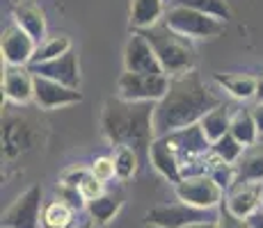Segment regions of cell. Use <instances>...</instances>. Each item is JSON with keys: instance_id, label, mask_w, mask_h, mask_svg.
<instances>
[{"instance_id": "16", "label": "cell", "mask_w": 263, "mask_h": 228, "mask_svg": "<svg viewBox=\"0 0 263 228\" xmlns=\"http://www.w3.org/2000/svg\"><path fill=\"white\" fill-rule=\"evenodd\" d=\"M3 91L5 98L12 103H28L34 98V73L30 67H12L7 64L3 75Z\"/></svg>"}, {"instance_id": "1", "label": "cell", "mask_w": 263, "mask_h": 228, "mask_svg": "<svg viewBox=\"0 0 263 228\" xmlns=\"http://www.w3.org/2000/svg\"><path fill=\"white\" fill-rule=\"evenodd\" d=\"M217 105H222V100L215 94H211L195 69L188 73L174 75L170 78L167 94L156 103L154 135L165 137L174 130L199 123Z\"/></svg>"}, {"instance_id": "26", "label": "cell", "mask_w": 263, "mask_h": 228, "mask_svg": "<svg viewBox=\"0 0 263 228\" xmlns=\"http://www.w3.org/2000/svg\"><path fill=\"white\" fill-rule=\"evenodd\" d=\"M69 50H71V42H69L67 37H50V39H46V42H42L37 46L32 59H30V64L50 62V59H55V57H62V55L69 53Z\"/></svg>"}, {"instance_id": "19", "label": "cell", "mask_w": 263, "mask_h": 228, "mask_svg": "<svg viewBox=\"0 0 263 228\" xmlns=\"http://www.w3.org/2000/svg\"><path fill=\"white\" fill-rule=\"evenodd\" d=\"M234 114H236V112H234V108H231V105L222 103V105H217L215 110H211V112L199 121L201 130H204V135L211 139V144H213V141H217L220 137H224V135L231 130V121H234Z\"/></svg>"}, {"instance_id": "17", "label": "cell", "mask_w": 263, "mask_h": 228, "mask_svg": "<svg viewBox=\"0 0 263 228\" xmlns=\"http://www.w3.org/2000/svg\"><path fill=\"white\" fill-rule=\"evenodd\" d=\"M14 23L21 25L25 32L37 42V46L42 42H46V16H44L42 7L32 0H23L14 7Z\"/></svg>"}, {"instance_id": "5", "label": "cell", "mask_w": 263, "mask_h": 228, "mask_svg": "<svg viewBox=\"0 0 263 228\" xmlns=\"http://www.w3.org/2000/svg\"><path fill=\"white\" fill-rule=\"evenodd\" d=\"M217 219L215 210H204V208L188 205L183 201L170 205L151 208L146 212V224L154 228H185L197 221H213Z\"/></svg>"}, {"instance_id": "3", "label": "cell", "mask_w": 263, "mask_h": 228, "mask_svg": "<svg viewBox=\"0 0 263 228\" xmlns=\"http://www.w3.org/2000/svg\"><path fill=\"white\" fill-rule=\"evenodd\" d=\"M138 32H142L146 37V42L151 44V48L156 50L160 64H163V71L170 78L188 73V71L195 69L197 57H195V48H192L188 37L174 32L165 23H156L151 28L138 30Z\"/></svg>"}, {"instance_id": "6", "label": "cell", "mask_w": 263, "mask_h": 228, "mask_svg": "<svg viewBox=\"0 0 263 228\" xmlns=\"http://www.w3.org/2000/svg\"><path fill=\"white\" fill-rule=\"evenodd\" d=\"M170 89V75L151 73H121L117 82V96L124 100H154L158 103Z\"/></svg>"}, {"instance_id": "15", "label": "cell", "mask_w": 263, "mask_h": 228, "mask_svg": "<svg viewBox=\"0 0 263 228\" xmlns=\"http://www.w3.org/2000/svg\"><path fill=\"white\" fill-rule=\"evenodd\" d=\"M149 160H151V164H154V169L158 171L165 180L174 182V185L183 180V176H181V158H179V153L172 149L167 137H156L149 149Z\"/></svg>"}, {"instance_id": "2", "label": "cell", "mask_w": 263, "mask_h": 228, "mask_svg": "<svg viewBox=\"0 0 263 228\" xmlns=\"http://www.w3.org/2000/svg\"><path fill=\"white\" fill-rule=\"evenodd\" d=\"M154 100H124L108 98L103 105V135L112 146H130L140 153V158H149V149L154 144Z\"/></svg>"}, {"instance_id": "8", "label": "cell", "mask_w": 263, "mask_h": 228, "mask_svg": "<svg viewBox=\"0 0 263 228\" xmlns=\"http://www.w3.org/2000/svg\"><path fill=\"white\" fill-rule=\"evenodd\" d=\"M42 215V187L25 190L3 215V228H39Z\"/></svg>"}, {"instance_id": "33", "label": "cell", "mask_w": 263, "mask_h": 228, "mask_svg": "<svg viewBox=\"0 0 263 228\" xmlns=\"http://www.w3.org/2000/svg\"><path fill=\"white\" fill-rule=\"evenodd\" d=\"M252 116L256 121V128H259V135H263V103H256L252 108Z\"/></svg>"}, {"instance_id": "13", "label": "cell", "mask_w": 263, "mask_h": 228, "mask_svg": "<svg viewBox=\"0 0 263 228\" xmlns=\"http://www.w3.org/2000/svg\"><path fill=\"white\" fill-rule=\"evenodd\" d=\"M34 100L42 110H55L62 108V105H71L80 103L83 94L73 87H67L62 82H55V80L42 78V75H34Z\"/></svg>"}, {"instance_id": "4", "label": "cell", "mask_w": 263, "mask_h": 228, "mask_svg": "<svg viewBox=\"0 0 263 228\" xmlns=\"http://www.w3.org/2000/svg\"><path fill=\"white\" fill-rule=\"evenodd\" d=\"M163 23L188 39H211L224 32V21L209 16V14H201L190 7H179V5L170 7Z\"/></svg>"}, {"instance_id": "10", "label": "cell", "mask_w": 263, "mask_h": 228, "mask_svg": "<svg viewBox=\"0 0 263 228\" xmlns=\"http://www.w3.org/2000/svg\"><path fill=\"white\" fill-rule=\"evenodd\" d=\"M0 50H3V59L12 67H23L30 64L34 50H37V42L30 37L21 25H9L3 30V39H0Z\"/></svg>"}, {"instance_id": "32", "label": "cell", "mask_w": 263, "mask_h": 228, "mask_svg": "<svg viewBox=\"0 0 263 228\" xmlns=\"http://www.w3.org/2000/svg\"><path fill=\"white\" fill-rule=\"evenodd\" d=\"M89 174H92V169H85V167H73V169L64 171V176H62V185L80 187V182L87 178Z\"/></svg>"}, {"instance_id": "31", "label": "cell", "mask_w": 263, "mask_h": 228, "mask_svg": "<svg viewBox=\"0 0 263 228\" xmlns=\"http://www.w3.org/2000/svg\"><path fill=\"white\" fill-rule=\"evenodd\" d=\"M80 194L85 196V201H92V199H99L101 194H105L103 190V180H99L94 174H89L87 178H85L83 182H80Z\"/></svg>"}, {"instance_id": "34", "label": "cell", "mask_w": 263, "mask_h": 228, "mask_svg": "<svg viewBox=\"0 0 263 228\" xmlns=\"http://www.w3.org/2000/svg\"><path fill=\"white\" fill-rule=\"evenodd\" d=\"M247 224H250V228H263V208L261 210H256L254 215L247 219Z\"/></svg>"}, {"instance_id": "27", "label": "cell", "mask_w": 263, "mask_h": 228, "mask_svg": "<svg viewBox=\"0 0 263 228\" xmlns=\"http://www.w3.org/2000/svg\"><path fill=\"white\" fill-rule=\"evenodd\" d=\"M115 167H117V178L119 180H128L138 174L140 167V153L130 146H117L115 153Z\"/></svg>"}, {"instance_id": "20", "label": "cell", "mask_w": 263, "mask_h": 228, "mask_svg": "<svg viewBox=\"0 0 263 228\" xmlns=\"http://www.w3.org/2000/svg\"><path fill=\"white\" fill-rule=\"evenodd\" d=\"M165 0H133L130 5V25L135 30L151 28L163 18Z\"/></svg>"}, {"instance_id": "12", "label": "cell", "mask_w": 263, "mask_h": 228, "mask_svg": "<svg viewBox=\"0 0 263 228\" xmlns=\"http://www.w3.org/2000/svg\"><path fill=\"white\" fill-rule=\"evenodd\" d=\"M28 67H30V71H32L34 75L55 80V82H62V85L73 87V89L80 87V69H78V57H76L73 50L64 53L62 57L50 59V62L28 64Z\"/></svg>"}, {"instance_id": "35", "label": "cell", "mask_w": 263, "mask_h": 228, "mask_svg": "<svg viewBox=\"0 0 263 228\" xmlns=\"http://www.w3.org/2000/svg\"><path fill=\"white\" fill-rule=\"evenodd\" d=\"M215 226H217V219H213V221H197V224H190L185 228H215Z\"/></svg>"}, {"instance_id": "30", "label": "cell", "mask_w": 263, "mask_h": 228, "mask_svg": "<svg viewBox=\"0 0 263 228\" xmlns=\"http://www.w3.org/2000/svg\"><path fill=\"white\" fill-rule=\"evenodd\" d=\"M215 228H250L247 219H240L234 212L227 208V203L222 201L220 203V212H217V226Z\"/></svg>"}, {"instance_id": "11", "label": "cell", "mask_w": 263, "mask_h": 228, "mask_svg": "<svg viewBox=\"0 0 263 228\" xmlns=\"http://www.w3.org/2000/svg\"><path fill=\"white\" fill-rule=\"evenodd\" d=\"M165 137H167V141L172 144V149L179 153L181 162L190 160V158H204V155H209L211 151H213V144H211V139L204 135L199 123L174 130V133H170Z\"/></svg>"}, {"instance_id": "21", "label": "cell", "mask_w": 263, "mask_h": 228, "mask_svg": "<svg viewBox=\"0 0 263 228\" xmlns=\"http://www.w3.org/2000/svg\"><path fill=\"white\" fill-rule=\"evenodd\" d=\"M215 82L222 89H227V94H231L238 100L254 98L256 87H259V80L250 78V75H240V73H215Z\"/></svg>"}, {"instance_id": "24", "label": "cell", "mask_w": 263, "mask_h": 228, "mask_svg": "<svg viewBox=\"0 0 263 228\" xmlns=\"http://www.w3.org/2000/svg\"><path fill=\"white\" fill-rule=\"evenodd\" d=\"M231 135L240 141L245 149L256 144V137H259V128H256V121L252 116V108L250 110H238L234 114V121H231Z\"/></svg>"}, {"instance_id": "23", "label": "cell", "mask_w": 263, "mask_h": 228, "mask_svg": "<svg viewBox=\"0 0 263 228\" xmlns=\"http://www.w3.org/2000/svg\"><path fill=\"white\" fill-rule=\"evenodd\" d=\"M76 208H71L67 201H53L44 208L42 215V224L44 228H73L76 221Z\"/></svg>"}, {"instance_id": "7", "label": "cell", "mask_w": 263, "mask_h": 228, "mask_svg": "<svg viewBox=\"0 0 263 228\" xmlns=\"http://www.w3.org/2000/svg\"><path fill=\"white\" fill-rule=\"evenodd\" d=\"M174 194L179 201L195 208H204V210H215L224 201V190L211 178L209 174L204 176H192L183 178L174 185Z\"/></svg>"}, {"instance_id": "36", "label": "cell", "mask_w": 263, "mask_h": 228, "mask_svg": "<svg viewBox=\"0 0 263 228\" xmlns=\"http://www.w3.org/2000/svg\"><path fill=\"white\" fill-rule=\"evenodd\" d=\"M256 98H259V103H263V78H259V87H256Z\"/></svg>"}, {"instance_id": "9", "label": "cell", "mask_w": 263, "mask_h": 228, "mask_svg": "<svg viewBox=\"0 0 263 228\" xmlns=\"http://www.w3.org/2000/svg\"><path fill=\"white\" fill-rule=\"evenodd\" d=\"M124 67L130 73H151V75H167L163 71V64H160L156 50L151 48V44L146 42V37L142 32L135 30L130 34L128 44H126L124 50Z\"/></svg>"}, {"instance_id": "37", "label": "cell", "mask_w": 263, "mask_h": 228, "mask_svg": "<svg viewBox=\"0 0 263 228\" xmlns=\"http://www.w3.org/2000/svg\"><path fill=\"white\" fill-rule=\"evenodd\" d=\"M73 228H94V219L89 217V219H85L83 224H78V226H73Z\"/></svg>"}, {"instance_id": "14", "label": "cell", "mask_w": 263, "mask_h": 228, "mask_svg": "<svg viewBox=\"0 0 263 228\" xmlns=\"http://www.w3.org/2000/svg\"><path fill=\"white\" fill-rule=\"evenodd\" d=\"M263 190L261 182H236L229 190V196L224 199L227 208L240 219H250L256 210H261Z\"/></svg>"}, {"instance_id": "29", "label": "cell", "mask_w": 263, "mask_h": 228, "mask_svg": "<svg viewBox=\"0 0 263 228\" xmlns=\"http://www.w3.org/2000/svg\"><path fill=\"white\" fill-rule=\"evenodd\" d=\"M89 169H92V174L96 176V178L103 180V182L112 180L115 176H117V167H115V158H96V160H94V164L89 167Z\"/></svg>"}, {"instance_id": "28", "label": "cell", "mask_w": 263, "mask_h": 228, "mask_svg": "<svg viewBox=\"0 0 263 228\" xmlns=\"http://www.w3.org/2000/svg\"><path fill=\"white\" fill-rule=\"evenodd\" d=\"M213 153L224 162H229V164H236V162L240 160V155L245 153V146H242L231 133H227L224 137H220L217 141H213Z\"/></svg>"}, {"instance_id": "18", "label": "cell", "mask_w": 263, "mask_h": 228, "mask_svg": "<svg viewBox=\"0 0 263 228\" xmlns=\"http://www.w3.org/2000/svg\"><path fill=\"white\" fill-rule=\"evenodd\" d=\"M236 182H263V144L245 149L236 162Z\"/></svg>"}, {"instance_id": "22", "label": "cell", "mask_w": 263, "mask_h": 228, "mask_svg": "<svg viewBox=\"0 0 263 228\" xmlns=\"http://www.w3.org/2000/svg\"><path fill=\"white\" fill-rule=\"evenodd\" d=\"M121 205H124V201H121L119 194L117 196L115 194H101L99 199L87 201V208H85V210H87V215L94 219V224L105 226L119 215Z\"/></svg>"}, {"instance_id": "38", "label": "cell", "mask_w": 263, "mask_h": 228, "mask_svg": "<svg viewBox=\"0 0 263 228\" xmlns=\"http://www.w3.org/2000/svg\"><path fill=\"white\" fill-rule=\"evenodd\" d=\"M261 208H263V201H261Z\"/></svg>"}, {"instance_id": "25", "label": "cell", "mask_w": 263, "mask_h": 228, "mask_svg": "<svg viewBox=\"0 0 263 228\" xmlns=\"http://www.w3.org/2000/svg\"><path fill=\"white\" fill-rule=\"evenodd\" d=\"M172 5L197 9V12L209 14V16L220 18V21H224V23L231 18V7L227 0H172Z\"/></svg>"}]
</instances>
